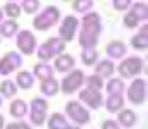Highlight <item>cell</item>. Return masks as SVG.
Masks as SVG:
<instances>
[{"instance_id": "obj_12", "label": "cell", "mask_w": 148, "mask_h": 129, "mask_svg": "<svg viewBox=\"0 0 148 129\" xmlns=\"http://www.w3.org/2000/svg\"><path fill=\"white\" fill-rule=\"evenodd\" d=\"M53 59H55V62H53V69L55 71H59V72H69L71 69H74L76 60H74L73 55H69V53H59Z\"/></svg>"}, {"instance_id": "obj_14", "label": "cell", "mask_w": 148, "mask_h": 129, "mask_svg": "<svg viewBox=\"0 0 148 129\" xmlns=\"http://www.w3.org/2000/svg\"><path fill=\"white\" fill-rule=\"evenodd\" d=\"M105 52H107V55L114 59V60H119V59H124L126 57V52H127V46H126V43L121 42V40H114L107 45V48H105Z\"/></svg>"}, {"instance_id": "obj_23", "label": "cell", "mask_w": 148, "mask_h": 129, "mask_svg": "<svg viewBox=\"0 0 148 129\" xmlns=\"http://www.w3.org/2000/svg\"><path fill=\"white\" fill-rule=\"evenodd\" d=\"M17 93V85L10 79H3L0 83V96L2 98H14Z\"/></svg>"}, {"instance_id": "obj_2", "label": "cell", "mask_w": 148, "mask_h": 129, "mask_svg": "<svg viewBox=\"0 0 148 129\" xmlns=\"http://www.w3.org/2000/svg\"><path fill=\"white\" fill-rule=\"evenodd\" d=\"M59 19H60V10L53 5H48L33 19V28L36 31H48L59 23Z\"/></svg>"}, {"instance_id": "obj_32", "label": "cell", "mask_w": 148, "mask_h": 129, "mask_svg": "<svg viewBox=\"0 0 148 129\" xmlns=\"http://www.w3.org/2000/svg\"><path fill=\"white\" fill-rule=\"evenodd\" d=\"M29 121L33 126H43L47 121V112H38V110H31L29 114Z\"/></svg>"}, {"instance_id": "obj_18", "label": "cell", "mask_w": 148, "mask_h": 129, "mask_svg": "<svg viewBox=\"0 0 148 129\" xmlns=\"http://www.w3.org/2000/svg\"><path fill=\"white\" fill-rule=\"evenodd\" d=\"M16 85H17V88H21V89H29V88H33V85H35V76L29 71H19L16 74Z\"/></svg>"}, {"instance_id": "obj_30", "label": "cell", "mask_w": 148, "mask_h": 129, "mask_svg": "<svg viewBox=\"0 0 148 129\" xmlns=\"http://www.w3.org/2000/svg\"><path fill=\"white\" fill-rule=\"evenodd\" d=\"M14 71H16V67L12 66V62H10L9 59L3 55V57L0 59V76H3V78H5V76L12 74Z\"/></svg>"}, {"instance_id": "obj_31", "label": "cell", "mask_w": 148, "mask_h": 129, "mask_svg": "<svg viewBox=\"0 0 148 129\" xmlns=\"http://www.w3.org/2000/svg\"><path fill=\"white\" fill-rule=\"evenodd\" d=\"M40 0H23V5L21 9L26 12V14H36L40 10Z\"/></svg>"}, {"instance_id": "obj_1", "label": "cell", "mask_w": 148, "mask_h": 129, "mask_svg": "<svg viewBox=\"0 0 148 129\" xmlns=\"http://www.w3.org/2000/svg\"><path fill=\"white\" fill-rule=\"evenodd\" d=\"M102 33V17L97 12H86L81 19V31L77 42L83 48H95Z\"/></svg>"}, {"instance_id": "obj_11", "label": "cell", "mask_w": 148, "mask_h": 129, "mask_svg": "<svg viewBox=\"0 0 148 129\" xmlns=\"http://www.w3.org/2000/svg\"><path fill=\"white\" fill-rule=\"evenodd\" d=\"M117 114H119V115H117V124H119L121 128L131 129V128L136 126L138 117H136V112H134V110H131V109H122V110H119Z\"/></svg>"}, {"instance_id": "obj_20", "label": "cell", "mask_w": 148, "mask_h": 129, "mask_svg": "<svg viewBox=\"0 0 148 129\" xmlns=\"http://www.w3.org/2000/svg\"><path fill=\"white\" fill-rule=\"evenodd\" d=\"M33 76L38 78L40 81L47 79V78H52L53 76V67L48 64V62H40L33 67Z\"/></svg>"}, {"instance_id": "obj_35", "label": "cell", "mask_w": 148, "mask_h": 129, "mask_svg": "<svg viewBox=\"0 0 148 129\" xmlns=\"http://www.w3.org/2000/svg\"><path fill=\"white\" fill-rule=\"evenodd\" d=\"M5 57L12 62V66H14L16 69H19V67L23 66V62H24V60H23V55H21V53H17V52H14V50L7 52V53H5Z\"/></svg>"}, {"instance_id": "obj_36", "label": "cell", "mask_w": 148, "mask_h": 129, "mask_svg": "<svg viewBox=\"0 0 148 129\" xmlns=\"http://www.w3.org/2000/svg\"><path fill=\"white\" fill-rule=\"evenodd\" d=\"M131 3H133V0H112V7H114L115 10H119V12L129 10Z\"/></svg>"}, {"instance_id": "obj_42", "label": "cell", "mask_w": 148, "mask_h": 129, "mask_svg": "<svg viewBox=\"0 0 148 129\" xmlns=\"http://www.w3.org/2000/svg\"><path fill=\"white\" fill-rule=\"evenodd\" d=\"M0 107H2V96H0Z\"/></svg>"}, {"instance_id": "obj_43", "label": "cell", "mask_w": 148, "mask_h": 129, "mask_svg": "<svg viewBox=\"0 0 148 129\" xmlns=\"http://www.w3.org/2000/svg\"><path fill=\"white\" fill-rule=\"evenodd\" d=\"M0 42H2V36H0Z\"/></svg>"}, {"instance_id": "obj_39", "label": "cell", "mask_w": 148, "mask_h": 129, "mask_svg": "<svg viewBox=\"0 0 148 129\" xmlns=\"http://www.w3.org/2000/svg\"><path fill=\"white\" fill-rule=\"evenodd\" d=\"M3 124H5V121H3V115H0V129H3Z\"/></svg>"}, {"instance_id": "obj_29", "label": "cell", "mask_w": 148, "mask_h": 129, "mask_svg": "<svg viewBox=\"0 0 148 129\" xmlns=\"http://www.w3.org/2000/svg\"><path fill=\"white\" fill-rule=\"evenodd\" d=\"M84 83H86V88H91V89L102 91V88H103V79L97 74H91V76L84 78Z\"/></svg>"}, {"instance_id": "obj_19", "label": "cell", "mask_w": 148, "mask_h": 129, "mask_svg": "<svg viewBox=\"0 0 148 129\" xmlns=\"http://www.w3.org/2000/svg\"><path fill=\"white\" fill-rule=\"evenodd\" d=\"M47 128L48 129H67L69 128V122H67V119H66L64 114L55 112V114H52L50 119L47 121Z\"/></svg>"}, {"instance_id": "obj_22", "label": "cell", "mask_w": 148, "mask_h": 129, "mask_svg": "<svg viewBox=\"0 0 148 129\" xmlns=\"http://www.w3.org/2000/svg\"><path fill=\"white\" fill-rule=\"evenodd\" d=\"M45 45H47V48L50 50V53H52L53 57H57L59 53H64V52H66V42H62L59 36L48 38V40L45 42Z\"/></svg>"}, {"instance_id": "obj_27", "label": "cell", "mask_w": 148, "mask_h": 129, "mask_svg": "<svg viewBox=\"0 0 148 129\" xmlns=\"http://www.w3.org/2000/svg\"><path fill=\"white\" fill-rule=\"evenodd\" d=\"M71 7H73L74 12H77V14H86V12L91 10V7H93V0H74Z\"/></svg>"}, {"instance_id": "obj_34", "label": "cell", "mask_w": 148, "mask_h": 129, "mask_svg": "<svg viewBox=\"0 0 148 129\" xmlns=\"http://www.w3.org/2000/svg\"><path fill=\"white\" fill-rule=\"evenodd\" d=\"M31 110H38V112H47L48 110V102L41 96H36L31 100Z\"/></svg>"}, {"instance_id": "obj_21", "label": "cell", "mask_w": 148, "mask_h": 129, "mask_svg": "<svg viewBox=\"0 0 148 129\" xmlns=\"http://www.w3.org/2000/svg\"><path fill=\"white\" fill-rule=\"evenodd\" d=\"M17 31H19V24L14 19H7L0 23V36L3 38H12Z\"/></svg>"}, {"instance_id": "obj_8", "label": "cell", "mask_w": 148, "mask_h": 129, "mask_svg": "<svg viewBox=\"0 0 148 129\" xmlns=\"http://www.w3.org/2000/svg\"><path fill=\"white\" fill-rule=\"evenodd\" d=\"M77 28H79V19L76 16H73V14L66 16L62 19L60 28H59V38L66 43L73 42L74 38H76V35H77Z\"/></svg>"}, {"instance_id": "obj_6", "label": "cell", "mask_w": 148, "mask_h": 129, "mask_svg": "<svg viewBox=\"0 0 148 129\" xmlns=\"http://www.w3.org/2000/svg\"><path fill=\"white\" fill-rule=\"evenodd\" d=\"M83 85H84V72L81 69H71L69 74L62 79V83L59 86H60V91L64 95H73Z\"/></svg>"}, {"instance_id": "obj_9", "label": "cell", "mask_w": 148, "mask_h": 129, "mask_svg": "<svg viewBox=\"0 0 148 129\" xmlns=\"http://www.w3.org/2000/svg\"><path fill=\"white\" fill-rule=\"evenodd\" d=\"M79 102H83L88 109L91 110H98L100 107H103V95L98 89H91V88H83L79 91Z\"/></svg>"}, {"instance_id": "obj_16", "label": "cell", "mask_w": 148, "mask_h": 129, "mask_svg": "<svg viewBox=\"0 0 148 129\" xmlns=\"http://www.w3.org/2000/svg\"><path fill=\"white\" fill-rule=\"evenodd\" d=\"M9 114H10L14 119H17V121L24 119V117L28 115V103H26L24 100H21V98L10 102V105H9Z\"/></svg>"}, {"instance_id": "obj_40", "label": "cell", "mask_w": 148, "mask_h": 129, "mask_svg": "<svg viewBox=\"0 0 148 129\" xmlns=\"http://www.w3.org/2000/svg\"><path fill=\"white\" fill-rule=\"evenodd\" d=\"M67 129H81V126H69Z\"/></svg>"}, {"instance_id": "obj_26", "label": "cell", "mask_w": 148, "mask_h": 129, "mask_svg": "<svg viewBox=\"0 0 148 129\" xmlns=\"http://www.w3.org/2000/svg\"><path fill=\"white\" fill-rule=\"evenodd\" d=\"M109 93H124L126 89V85H124V79L122 78H109V83L107 86H103Z\"/></svg>"}, {"instance_id": "obj_44", "label": "cell", "mask_w": 148, "mask_h": 129, "mask_svg": "<svg viewBox=\"0 0 148 129\" xmlns=\"http://www.w3.org/2000/svg\"><path fill=\"white\" fill-rule=\"evenodd\" d=\"M64 2H69V0H64Z\"/></svg>"}, {"instance_id": "obj_33", "label": "cell", "mask_w": 148, "mask_h": 129, "mask_svg": "<svg viewBox=\"0 0 148 129\" xmlns=\"http://www.w3.org/2000/svg\"><path fill=\"white\" fill-rule=\"evenodd\" d=\"M122 23H124V26H126L127 29H134V28L140 26V21L136 19V16H134L131 10H127V14L122 17Z\"/></svg>"}, {"instance_id": "obj_5", "label": "cell", "mask_w": 148, "mask_h": 129, "mask_svg": "<svg viewBox=\"0 0 148 129\" xmlns=\"http://www.w3.org/2000/svg\"><path fill=\"white\" fill-rule=\"evenodd\" d=\"M66 115H69V119L76 126H84V124H88L91 121L90 110L81 102H74V100L66 103Z\"/></svg>"}, {"instance_id": "obj_25", "label": "cell", "mask_w": 148, "mask_h": 129, "mask_svg": "<svg viewBox=\"0 0 148 129\" xmlns=\"http://www.w3.org/2000/svg\"><path fill=\"white\" fill-rule=\"evenodd\" d=\"M131 12L136 16V19L141 23V21H147L148 17V7L145 2H136V3H131Z\"/></svg>"}, {"instance_id": "obj_45", "label": "cell", "mask_w": 148, "mask_h": 129, "mask_svg": "<svg viewBox=\"0 0 148 129\" xmlns=\"http://www.w3.org/2000/svg\"><path fill=\"white\" fill-rule=\"evenodd\" d=\"M10 2H14V0H10Z\"/></svg>"}, {"instance_id": "obj_7", "label": "cell", "mask_w": 148, "mask_h": 129, "mask_svg": "<svg viewBox=\"0 0 148 129\" xmlns=\"http://www.w3.org/2000/svg\"><path fill=\"white\" fill-rule=\"evenodd\" d=\"M16 45H17V50L21 52V55H33L38 46V42L36 36L29 29H23V31L17 33Z\"/></svg>"}, {"instance_id": "obj_37", "label": "cell", "mask_w": 148, "mask_h": 129, "mask_svg": "<svg viewBox=\"0 0 148 129\" xmlns=\"http://www.w3.org/2000/svg\"><path fill=\"white\" fill-rule=\"evenodd\" d=\"M5 129H31V124L19 121V122H10V124H7Z\"/></svg>"}, {"instance_id": "obj_3", "label": "cell", "mask_w": 148, "mask_h": 129, "mask_svg": "<svg viewBox=\"0 0 148 129\" xmlns=\"http://www.w3.org/2000/svg\"><path fill=\"white\" fill-rule=\"evenodd\" d=\"M145 69V60L141 57H124V60L115 67V71L119 72V76L122 79H133L138 74H141V71Z\"/></svg>"}, {"instance_id": "obj_41", "label": "cell", "mask_w": 148, "mask_h": 129, "mask_svg": "<svg viewBox=\"0 0 148 129\" xmlns=\"http://www.w3.org/2000/svg\"><path fill=\"white\" fill-rule=\"evenodd\" d=\"M2 19H3V10L0 9V23H2Z\"/></svg>"}, {"instance_id": "obj_24", "label": "cell", "mask_w": 148, "mask_h": 129, "mask_svg": "<svg viewBox=\"0 0 148 129\" xmlns=\"http://www.w3.org/2000/svg\"><path fill=\"white\" fill-rule=\"evenodd\" d=\"M97 60H98V52H97V48H83V52H81V62L84 64V66H95L97 64Z\"/></svg>"}, {"instance_id": "obj_4", "label": "cell", "mask_w": 148, "mask_h": 129, "mask_svg": "<svg viewBox=\"0 0 148 129\" xmlns=\"http://www.w3.org/2000/svg\"><path fill=\"white\" fill-rule=\"evenodd\" d=\"M124 91L127 95V100L133 105H143L147 102V79L133 78L131 85L127 86Z\"/></svg>"}, {"instance_id": "obj_10", "label": "cell", "mask_w": 148, "mask_h": 129, "mask_svg": "<svg viewBox=\"0 0 148 129\" xmlns=\"http://www.w3.org/2000/svg\"><path fill=\"white\" fill-rule=\"evenodd\" d=\"M103 105L109 114H117L124 109V95L122 93H109L107 98H103Z\"/></svg>"}, {"instance_id": "obj_38", "label": "cell", "mask_w": 148, "mask_h": 129, "mask_svg": "<svg viewBox=\"0 0 148 129\" xmlns=\"http://www.w3.org/2000/svg\"><path fill=\"white\" fill-rule=\"evenodd\" d=\"M102 129H121V126L117 124V121H114V119H107V121L102 122Z\"/></svg>"}, {"instance_id": "obj_17", "label": "cell", "mask_w": 148, "mask_h": 129, "mask_svg": "<svg viewBox=\"0 0 148 129\" xmlns=\"http://www.w3.org/2000/svg\"><path fill=\"white\" fill-rule=\"evenodd\" d=\"M60 86H59V81L52 76V78H47L40 83V91L45 95V96H55L59 93Z\"/></svg>"}, {"instance_id": "obj_15", "label": "cell", "mask_w": 148, "mask_h": 129, "mask_svg": "<svg viewBox=\"0 0 148 129\" xmlns=\"http://www.w3.org/2000/svg\"><path fill=\"white\" fill-rule=\"evenodd\" d=\"M131 46L134 50H140V52H145L148 48V26L147 24H143L140 33L131 38Z\"/></svg>"}, {"instance_id": "obj_13", "label": "cell", "mask_w": 148, "mask_h": 129, "mask_svg": "<svg viewBox=\"0 0 148 129\" xmlns=\"http://www.w3.org/2000/svg\"><path fill=\"white\" fill-rule=\"evenodd\" d=\"M114 72H115V66H114V62H112L110 59H102V60H98L95 64V74L100 76L102 79L112 78Z\"/></svg>"}, {"instance_id": "obj_28", "label": "cell", "mask_w": 148, "mask_h": 129, "mask_svg": "<svg viewBox=\"0 0 148 129\" xmlns=\"http://www.w3.org/2000/svg\"><path fill=\"white\" fill-rule=\"evenodd\" d=\"M3 12H5L7 17H10V19H17V17L21 16L23 9H21V5H17L16 2H9V3H5V7H3Z\"/></svg>"}]
</instances>
